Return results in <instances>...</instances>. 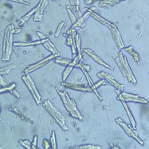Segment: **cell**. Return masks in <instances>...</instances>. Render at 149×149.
Returning a JSON list of instances; mask_svg holds the SVG:
<instances>
[{
    "label": "cell",
    "instance_id": "8fae6325",
    "mask_svg": "<svg viewBox=\"0 0 149 149\" xmlns=\"http://www.w3.org/2000/svg\"><path fill=\"white\" fill-rule=\"evenodd\" d=\"M85 9L88 10V12H89V14H90V16H92L93 18H94L97 21H98L99 22H100V23H102V24H104V26H106L107 27H112V28H117V26H116V25L114 24V23H112V22H110L107 21L106 19H104V18H103L102 17H100V15H98L97 13H95L93 10H92L90 8H88V7H86Z\"/></svg>",
    "mask_w": 149,
    "mask_h": 149
},
{
    "label": "cell",
    "instance_id": "4316f807",
    "mask_svg": "<svg viewBox=\"0 0 149 149\" xmlns=\"http://www.w3.org/2000/svg\"><path fill=\"white\" fill-rule=\"evenodd\" d=\"M26 77H27V79L29 80V81H30V83H31V86H32V88H33V92H34V93H35V96H36L37 98H38V100L41 101V96H40L38 91L37 90V88H36V87H35V85H34V83H33V80L31 79V76H30V75H27V76H26Z\"/></svg>",
    "mask_w": 149,
    "mask_h": 149
},
{
    "label": "cell",
    "instance_id": "d590c367",
    "mask_svg": "<svg viewBox=\"0 0 149 149\" xmlns=\"http://www.w3.org/2000/svg\"><path fill=\"white\" fill-rule=\"evenodd\" d=\"M76 66L77 67V68H80V69H84V70H85L87 72L88 71H89V70H90V67H89V65H84L82 64V63H77Z\"/></svg>",
    "mask_w": 149,
    "mask_h": 149
},
{
    "label": "cell",
    "instance_id": "d6a6232c",
    "mask_svg": "<svg viewBox=\"0 0 149 149\" xmlns=\"http://www.w3.org/2000/svg\"><path fill=\"white\" fill-rule=\"evenodd\" d=\"M107 84H108V83H107V81H105V80H104V79L100 80V81H97L96 84H94V85L92 86L91 87L92 90H93V89H94V88H97L98 87H100V85H107Z\"/></svg>",
    "mask_w": 149,
    "mask_h": 149
},
{
    "label": "cell",
    "instance_id": "f546056e",
    "mask_svg": "<svg viewBox=\"0 0 149 149\" xmlns=\"http://www.w3.org/2000/svg\"><path fill=\"white\" fill-rule=\"evenodd\" d=\"M66 10L67 12H68V15H69V17H70V21L72 22V24H74V22H76L77 18L75 17V15H73V13L72 12V10H70V6H66Z\"/></svg>",
    "mask_w": 149,
    "mask_h": 149
},
{
    "label": "cell",
    "instance_id": "7a4b0ae2",
    "mask_svg": "<svg viewBox=\"0 0 149 149\" xmlns=\"http://www.w3.org/2000/svg\"><path fill=\"white\" fill-rule=\"evenodd\" d=\"M42 106L44 107L45 109H46V111L54 118L56 122L58 123V125L61 127V129H62L63 131H68V128H67V126L65 125V122L64 116H62L61 113H60L53 104H52L51 102H50L49 100H44V101H43Z\"/></svg>",
    "mask_w": 149,
    "mask_h": 149
},
{
    "label": "cell",
    "instance_id": "4dcf8cb0",
    "mask_svg": "<svg viewBox=\"0 0 149 149\" xmlns=\"http://www.w3.org/2000/svg\"><path fill=\"white\" fill-rule=\"evenodd\" d=\"M81 71L83 72V73L85 74V77H86V79H87V81H88V84L90 85V87H92L93 85H94V83H93V80H92V78L90 77V76H89V74L88 73V72H87L85 70H84V69H82V68H81Z\"/></svg>",
    "mask_w": 149,
    "mask_h": 149
},
{
    "label": "cell",
    "instance_id": "7bdbcfd3",
    "mask_svg": "<svg viewBox=\"0 0 149 149\" xmlns=\"http://www.w3.org/2000/svg\"><path fill=\"white\" fill-rule=\"evenodd\" d=\"M111 148H112V149H119L120 148H119V147H117V146H113V147H112Z\"/></svg>",
    "mask_w": 149,
    "mask_h": 149
},
{
    "label": "cell",
    "instance_id": "b9f144b4",
    "mask_svg": "<svg viewBox=\"0 0 149 149\" xmlns=\"http://www.w3.org/2000/svg\"><path fill=\"white\" fill-rule=\"evenodd\" d=\"M20 1H21L22 3H23V4H26V5H28V6L30 5V3H26V1H24V0H20Z\"/></svg>",
    "mask_w": 149,
    "mask_h": 149
},
{
    "label": "cell",
    "instance_id": "8992f818",
    "mask_svg": "<svg viewBox=\"0 0 149 149\" xmlns=\"http://www.w3.org/2000/svg\"><path fill=\"white\" fill-rule=\"evenodd\" d=\"M97 77L101 78V79L105 80L106 81L109 83L110 85L114 86L116 89H119L120 91L124 90V85H121L120 83L117 82L116 80L114 79L112 76H110L109 73H105V72H100V73H97Z\"/></svg>",
    "mask_w": 149,
    "mask_h": 149
},
{
    "label": "cell",
    "instance_id": "9c48e42d",
    "mask_svg": "<svg viewBox=\"0 0 149 149\" xmlns=\"http://www.w3.org/2000/svg\"><path fill=\"white\" fill-rule=\"evenodd\" d=\"M68 38H67L66 43L68 46H70L72 49L73 58H75L76 55V46H75V34H76V30L75 28H70L67 32Z\"/></svg>",
    "mask_w": 149,
    "mask_h": 149
},
{
    "label": "cell",
    "instance_id": "83f0119b",
    "mask_svg": "<svg viewBox=\"0 0 149 149\" xmlns=\"http://www.w3.org/2000/svg\"><path fill=\"white\" fill-rule=\"evenodd\" d=\"M72 148L77 149H101V147L97 145H92V144H86V145H81V146L74 147Z\"/></svg>",
    "mask_w": 149,
    "mask_h": 149
},
{
    "label": "cell",
    "instance_id": "484cf974",
    "mask_svg": "<svg viewBox=\"0 0 149 149\" xmlns=\"http://www.w3.org/2000/svg\"><path fill=\"white\" fill-rule=\"evenodd\" d=\"M55 61L60 64L61 65H68L71 62V59H67V58H55Z\"/></svg>",
    "mask_w": 149,
    "mask_h": 149
},
{
    "label": "cell",
    "instance_id": "ffe728a7",
    "mask_svg": "<svg viewBox=\"0 0 149 149\" xmlns=\"http://www.w3.org/2000/svg\"><path fill=\"white\" fill-rule=\"evenodd\" d=\"M124 49H125V51H127L129 54L131 55L132 57L133 58L134 61H136V63H139V61H140V56H139V54H137L136 52L133 49H132V46H128V47H125Z\"/></svg>",
    "mask_w": 149,
    "mask_h": 149
},
{
    "label": "cell",
    "instance_id": "52a82bcc",
    "mask_svg": "<svg viewBox=\"0 0 149 149\" xmlns=\"http://www.w3.org/2000/svg\"><path fill=\"white\" fill-rule=\"evenodd\" d=\"M109 29L110 32H111V34L113 36V38L115 42V44H116V47L118 49L119 51L122 50V49L125 48V44L123 42V40H122L121 35L119 32L118 29L117 28H112V27H108Z\"/></svg>",
    "mask_w": 149,
    "mask_h": 149
},
{
    "label": "cell",
    "instance_id": "6da1fadb",
    "mask_svg": "<svg viewBox=\"0 0 149 149\" xmlns=\"http://www.w3.org/2000/svg\"><path fill=\"white\" fill-rule=\"evenodd\" d=\"M20 29H14L11 25L8 26L5 31L4 36V42H3V61H9L10 56L12 51L13 45V34L15 33H18Z\"/></svg>",
    "mask_w": 149,
    "mask_h": 149
},
{
    "label": "cell",
    "instance_id": "7c38bea8",
    "mask_svg": "<svg viewBox=\"0 0 149 149\" xmlns=\"http://www.w3.org/2000/svg\"><path fill=\"white\" fill-rule=\"evenodd\" d=\"M83 52L85 53V54H86L87 55H88L90 58L93 60L94 61H96L97 64L100 65H103L104 67H105V68H107V69H109V70H113V67L112 66H110L109 65V64H107V63H105L104 61L101 59L100 58H99L98 57L97 55H96L93 53V51H91L90 49H83Z\"/></svg>",
    "mask_w": 149,
    "mask_h": 149
},
{
    "label": "cell",
    "instance_id": "74e56055",
    "mask_svg": "<svg viewBox=\"0 0 149 149\" xmlns=\"http://www.w3.org/2000/svg\"><path fill=\"white\" fill-rule=\"evenodd\" d=\"M37 140H38V136H35L33 137V143H32V147H31V148L33 149H36V144H37Z\"/></svg>",
    "mask_w": 149,
    "mask_h": 149
},
{
    "label": "cell",
    "instance_id": "ba28073f",
    "mask_svg": "<svg viewBox=\"0 0 149 149\" xmlns=\"http://www.w3.org/2000/svg\"><path fill=\"white\" fill-rule=\"evenodd\" d=\"M58 56V54H51L50 56L47 57V58H46L45 59H43V60H42V61H39V62H38L36 64H33V65H31L30 67H28L27 69L25 70L24 73H26V74H29V73H31V72H32V71H34V70H37V69H38L40 67H42L43 66V65H45L46 64H47L49 61L53 60L54 58H57Z\"/></svg>",
    "mask_w": 149,
    "mask_h": 149
},
{
    "label": "cell",
    "instance_id": "30bf717a",
    "mask_svg": "<svg viewBox=\"0 0 149 149\" xmlns=\"http://www.w3.org/2000/svg\"><path fill=\"white\" fill-rule=\"evenodd\" d=\"M61 85L65 88H69V89H72V90H76V91H81V92H85V93H92L91 87H86V86H83V85H75V84H70V83H65V81L61 83Z\"/></svg>",
    "mask_w": 149,
    "mask_h": 149
},
{
    "label": "cell",
    "instance_id": "836d02e7",
    "mask_svg": "<svg viewBox=\"0 0 149 149\" xmlns=\"http://www.w3.org/2000/svg\"><path fill=\"white\" fill-rule=\"evenodd\" d=\"M19 143L21 144L22 146L25 147V148H26L31 149V144L28 140H20V141H19Z\"/></svg>",
    "mask_w": 149,
    "mask_h": 149
},
{
    "label": "cell",
    "instance_id": "ac0fdd59",
    "mask_svg": "<svg viewBox=\"0 0 149 149\" xmlns=\"http://www.w3.org/2000/svg\"><path fill=\"white\" fill-rule=\"evenodd\" d=\"M120 1H124V0H102L99 3L98 6L100 7H109L114 6L115 4L120 3Z\"/></svg>",
    "mask_w": 149,
    "mask_h": 149
},
{
    "label": "cell",
    "instance_id": "44dd1931",
    "mask_svg": "<svg viewBox=\"0 0 149 149\" xmlns=\"http://www.w3.org/2000/svg\"><path fill=\"white\" fill-rule=\"evenodd\" d=\"M49 40V38H46V39H41L39 41H36L33 42H15L14 45L15 46H33V45H38V44H43L45 42H47Z\"/></svg>",
    "mask_w": 149,
    "mask_h": 149
},
{
    "label": "cell",
    "instance_id": "d6986e66",
    "mask_svg": "<svg viewBox=\"0 0 149 149\" xmlns=\"http://www.w3.org/2000/svg\"><path fill=\"white\" fill-rule=\"evenodd\" d=\"M40 7H41V6H40L39 4H38V6H37L35 8H33L32 10H31L30 12L28 13L27 15H26L25 16H23V17H22V18L20 19V22H19V26H22V25L24 24L25 22L27 21L28 19L31 18V16H32V15H33V13H35L37 10H38L40 9Z\"/></svg>",
    "mask_w": 149,
    "mask_h": 149
},
{
    "label": "cell",
    "instance_id": "f6af8a7d",
    "mask_svg": "<svg viewBox=\"0 0 149 149\" xmlns=\"http://www.w3.org/2000/svg\"><path fill=\"white\" fill-rule=\"evenodd\" d=\"M53 1H55V0H53Z\"/></svg>",
    "mask_w": 149,
    "mask_h": 149
},
{
    "label": "cell",
    "instance_id": "5b68a950",
    "mask_svg": "<svg viewBox=\"0 0 149 149\" xmlns=\"http://www.w3.org/2000/svg\"><path fill=\"white\" fill-rule=\"evenodd\" d=\"M116 122L119 125H120V126H121V128L125 130V132H126V134L128 135V136L132 137V138H133L134 140H136L138 143H140V145H142V146L144 145V142L143 141V140H142L140 137L136 135V133H135V132L132 130L131 128H129V126L126 125L125 122L122 120L121 119L117 118L116 120Z\"/></svg>",
    "mask_w": 149,
    "mask_h": 149
},
{
    "label": "cell",
    "instance_id": "cb8c5ba5",
    "mask_svg": "<svg viewBox=\"0 0 149 149\" xmlns=\"http://www.w3.org/2000/svg\"><path fill=\"white\" fill-rule=\"evenodd\" d=\"M75 46L77 49V53H78V56L81 58H83L82 53H81V39H80V36L78 33L75 34Z\"/></svg>",
    "mask_w": 149,
    "mask_h": 149
},
{
    "label": "cell",
    "instance_id": "8d00e7d4",
    "mask_svg": "<svg viewBox=\"0 0 149 149\" xmlns=\"http://www.w3.org/2000/svg\"><path fill=\"white\" fill-rule=\"evenodd\" d=\"M43 147H44V148L45 149H49L50 148V143H49V140H44L43 141Z\"/></svg>",
    "mask_w": 149,
    "mask_h": 149
},
{
    "label": "cell",
    "instance_id": "e0dca14e",
    "mask_svg": "<svg viewBox=\"0 0 149 149\" xmlns=\"http://www.w3.org/2000/svg\"><path fill=\"white\" fill-rule=\"evenodd\" d=\"M15 87V84H12V85H8L6 87H3V88H0V93H3V92L9 91L13 96H15L17 98H19V94L18 92H16L14 88Z\"/></svg>",
    "mask_w": 149,
    "mask_h": 149
},
{
    "label": "cell",
    "instance_id": "f35d334b",
    "mask_svg": "<svg viewBox=\"0 0 149 149\" xmlns=\"http://www.w3.org/2000/svg\"><path fill=\"white\" fill-rule=\"evenodd\" d=\"M85 1V3L86 4H88V5H90V4H93V3H95L96 1H97V0H84ZM100 1H102V0H100Z\"/></svg>",
    "mask_w": 149,
    "mask_h": 149
},
{
    "label": "cell",
    "instance_id": "7402d4cb",
    "mask_svg": "<svg viewBox=\"0 0 149 149\" xmlns=\"http://www.w3.org/2000/svg\"><path fill=\"white\" fill-rule=\"evenodd\" d=\"M22 80H23V81L25 82V84L26 85V86H27V88H29V90L31 91V94H32V96H33V97L34 98V100H35V101H36L37 104H38L41 103V101L40 100H38V98H37V97L35 96V93H34V92H33V88H32V86H31V83H30V81H29V80L27 79V77L26 76H22Z\"/></svg>",
    "mask_w": 149,
    "mask_h": 149
},
{
    "label": "cell",
    "instance_id": "2e32d148",
    "mask_svg": "<svg viewBox=\"0 0 149 149\" xmlns=\"http://www.w3.org/2000/svg\"><path fill=\"white\" fill-rule=\"evenodd\" d=\"M9 109L11 111V112H13L14 113H15L16 115L18 116V117H20V119H21L22 120H23V121H26V122H28V123H30V124H32V122H31V120H30V119H28L26 116H25V115H23L22 113L19 111V109H17L16 107L13 106V105H10L9 108Z\"/></svg>",
    "mask_w": 149,
    "mask_h": 149
},
{
    "label": "cell",
    "instance_id": "ab89813d",
    "mask_svg": "<svg viewBox=\"0 0 149 149\" xmlns=\"http://www.w3.org/2000/svg\"><path fill=\"white\" fill-rule=\"evenodd\" d=\"M37 33H38V35L40 37V39H46V38L44 35H43L42 33H41L40 32H37Z\"/></svg>",
    "mask_w": 149,
    "mask_h": 149
},
{
    "label": "cell",
    "instance_id": "603a6c76",
    "mask_svg": "<svg viewBox=\"0 0 149 149\" xmlns=\"http://www.w3.org/2000/svg\"><path fill=\"white\" fill-rule=\"evenodd\" d=\"M43 46L46 47V49H48L49 52H51L53 54H58L59 55V53L58 52V50L56 49V48L54 47V46L51 43V42L48 40L47 42H45L43 43Z\"/></svg>",
    "mask_w": 149,
    "mask_h": 149
},
{
    "label": "cell",
    "instance_id": "d4e9b609",
    "mask_svg": "<svg viewBox=\"0 0 149 149\" xmlns=\"http://www.w3.org/2000/svg\"><path fill=\"white\" fill-rule=\"evenodd\" d=\"M85 19L82 16H81L79 18H77L76 22H74V24H73L72 28H77V27H84L85 26V23H84Z\"/></svg>",
    "mask_w": 149,
    "mask_h": 149
},
{
    "label": "cell",
    "instance_id": "9a60e30c",
    "mask_svg": "<svg viewBox=\"0 0 149 149\" xmlns=\"http://www.w3.org/2000/svg\"><path fill=\"white\" fill-rule=\"evenodd\" d=\"M121 103L123 104V106H124V109L126 111V113L128 114V116L129 120H130V122H131L132 125V128L133 129H136V120H135V119H134V116H132V114L131 111L129 109V108H128V104L126 103V101L125 100H121Z\"/></svg>",
    "mask_w": 149,
    "mask_h": 149
},
{
    "label": "cell",
    "instance_id": "3957f363",
    "mask_svg": "<svg viewBox=\"0 0 149 149\" xmlns=\"http://www.w3.org/2000/svg\"><path fill=\"white\" fill-rule=\"evenodd\" d=\"M118 59L119 61H120V63L121 64L122 68H123V70H124V72H125V77L128 79V81L130 83H132L134 85H136L137 84V81L136 79V77L134 76L133 73H132V71L131 70V68L129 66V65H128V60H127V57H125L122 54V51H120L118 53Z\"/></svg>",
    "mask_w": 149,
    "mask_h": 149
},
{
    "label": "cell",
    "instance_id": "60d3db41",
    "mask_svg": "<svg viewBox=\"0 0 149 149\" xmlns=\"http://www.w3.org/2000/svg\"><path fill=\"white\" fill-rule=\"evenodd\" d=\"M70 3L72 6H74L76 4V0H70Z\"/></svg>",
    "mask_w": 149,
    "mask_h": 149
},
{
    "label": "cell",
    "instance_id": "ee69618b",
    "mask_svg": "<svg viewBox=\"0 0 149 149\" xmlns=\"http://www.w3.org/2000/svg\"><path fill=\"white\" fill-rule=\"evenodd\" d=\"M0 110H1V104H0Z\"/></svg>",
    "mask_w": 149,
    "mask_h": 149
},
{
    "label": "cell",
    "instance_id": "1f68e13d",
    "mask_svg": "<svg viewBox=\"0 0 149 149\" xmlns=\"http://www.w3.org/2000/svg\"><path fill=\"white\" fill-rule=\"evenodd\" d=\"M50 143H51L52 148L57 149V144H56V137H55V132H52L51 137H50Z\"/></svg>",
    "mask_w": 149,
    "mask_h": 149
},
{
    "label": "cell",
    "instance_id": "5bb4252c",
    "mask_svg": "<svg viewBox=\"0 0 149 149\" xmlns=\"http://www.w3.org/2000/svg\"><path fill=\"white\" fill-rule=\"evenodd\" d=\"M118 97V99L120 100H125V101H132V102H136V103H142V104H148V100L146 99H144L143 97H139V98H132V97H127V98H123L121 97L120 93L121 91H120L119 89H116L115 90Z\"/></svg>",
    "mask_w": 149,
    "mask_h": 149
},
{
    "label": "cell",
    "instance_id": "4fadbf2b",
    "mask_svg": "<svg viewBox=\"0 0 149 149\" xmlns=\"http://www.w3.org/2000/svg\"><path fill=\"white\" fill-rule=\"evenodd\" d=\"M81 59H82V58H81V57H79L78 55H77V57L74 58L73 61H71L70 64L68 65V67L65 69V70L64 71V73H63V75H62V81H65L66 80L68 76L70 75V72H71L72 70L73 69V67L76 66L77 61H80V60H81Z\"/></svg>",
    "mask_w": 149,
    "mask_h": 149
},
{
    "label": "cell",
    "instance_id": "277c9868",
    "mask_svg": "<svg viewBox=\"0 0 149 149\" xmlns=\"http://www.w3.org/2000/svg\"><path fill=\"white\" fill-rule=\"evenodd\" d=\"M56 90H57L58 93L60 96V97H61L62 102L64 104V105L65 107V109H67V111L70 113V115L73 116V117L77 118L76 113L74 112L73 106H72V104H71V98L69 97L68 93L65 90L64 91H60L58 88H56Z\"/></svg>",
    "mask_w": 149,
    "mask_h": 149
},
{
    "label": "cell",
    "instance_id": "e575fe53",
    "mask_svg": "<svg viewBox=\"0 0 149 149\" xmlns=\"http://www.w3.org/2000/svg\"><path fill=\"white\" fill-rule=\"evenodd\" d=\"M65 24L64 22H61L60 24L58 25V28H57V30H56V32H55L54 33V37L55 38H58V35H59V33H60V31H61V28H62V26H63V25Z\"/></svg>",
    "mask_w": 149,
    "mask_h": 149
},
{
    "label": "cell",
    "instance_id": "f1b7e54d",
    "mask_svg": "<svg viewBox=\"0 0 149 149\" xmlns=\"http://www.w3.org/2000/svg\"><path fill=\"white\" fill-rule=\"evenodd\" d=\"M15 67V65H10L6 67H3L2 69H0V75H4V74H7L9 73L10 70H11Z\"/></svg>",
    "mask_w": 149,
    "mask_h": 149
}]
</instances>
